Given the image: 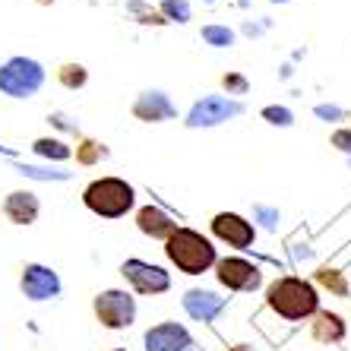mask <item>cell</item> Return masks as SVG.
<instances>
[{"label":"cell","mask_w":351,"mask_h":351,"mask_svg":"<svg viewBox=\"0 0 351 351\" xmlns=\"http://www.w3.org/2000/svg\"><path fill=\"white\" fill-rule=\"evenodd\" d=\"M266 307L288 323H304L319 311L317 288L301 276H278L266 288Z\"/></svg>","instance_id":"cell-1"},{"label":"cell","mask_w":351,"mask_h":351,"mask_svg":"<svg viewBox=\"0 0 351 351\" xmlns=\"http://www.w3.org/2000/svg\"><path fill=\"white\" fill-rule=\"evenodd\" d=\"M82 206L98 219L114 221L123 219L127 213H133L136 190H133L130 180L117 178V174H105V178H95L82 187Z\"/></svg>","instance_id":"cell-2"},{"label":"cell","mask_w":351,"mask_h":351,"mask_svg":"<svg viewBox=\"0 0 351 351\" xmlns=\"http://www.w3.org/2000/svg\"><path fill=\"white\" fill-rule=\"evenodd\" d=\"M165 256L171 266H178V272L184 276H203V272L215 269L219 254H215V244L206 234H199L196 228H180L174 231L168 241H165Z\"/></svg>","instance_id":"cell-3"},{"label":"cell","mask_w":351,"mask_h":351,"mask_svg":"<svg viewBox=\"0 0 351 351\" xmlns=\"http://www.w3.org/2000/svg\"><path fill=\"white\" fill-rule=\"evenodd\" d=\"M48 82V70L38 58H25V54H13L0 64V95L13 98V101H25L35 98Z\"/></svg>","instance_id":"cell-4"},{"label":"cell","mask_w":351,"mask_h":351,"mask_svg":"<svg viewBox=\"0 0 351 351\" xmlns=\"http://www.w3.org/2000/svg\"><path fill=\"white\" fill-rule=\"evenodd\" d=\"M92 313L105 329L121 332L136 323V298L130 288H105L92 298Z\"/></svg>","instance_id":"cell-5"},{"label":"cell","mask_w":351,"mask_h":351,"mask_svg":"<svg viewBox=\"0 0 351 351\" xmlns=\"http://www.w3.org/2000/svg\"><path fill=\"white\" fill-rule=\"evenodd\" d=\"M19 294L32 304L58 301L64 294L60 272L54 266H45V263H23V269H19Z\"/></svg>","instance_id":"cell-6"},{"label":"cell","mask_w":351,"mask_h":351,"mask_svg":"<svg viewBox=\"0 0 351 351\" xmlns=\"http://www.w3.org/2000/svg\"><path fill=\"white\" fill-rule=\"evenodd\" d=\"M121 276L130 285V291L143 294V298H156V294H165L171 288V272L165 266H156V263L139 260V256L121 263Z\"/></svg>","instance_id":"cell-7"},{"label":"cell","mask_w":351,"mask_h":351,"mask_svg":"<svg viewBox=\"0 0 351 351\" xmlns=\"http://www.w3.org/2000/svg\"><path fill=\"white\" fill-rule=\"evenodd\" d=\"M237 114H244L241 101H231L225 95H206L187 111V121L184 123H187L190 130H199V127H219V123L231 121Z\"/></svg>","instance_id":"cell-8"},{"label":"cell","mask_w":351,"mask_h":351,"mask_svg":"<svg viewBox=\"0 0 351 351\" xmlns=\"http://www.w3.org/2000/svg\"><path fill=\"white\" fill-rule=\"evenodd\" d=\"M215 278L228 291H256L263 285L260 266H254L250 260H241V256H225L215 263Z\"/></svg>","instance_id":"cell-9"},{"label":"cell","mask_w":351,"mask_h":351,"mask_svg":"<svg viewBox=\"0 0 351 351\" xmlns=\"http://www.w3.org/2000/svg\"><path fill=\"white\" fill-rule=\"evenodd\" d=\"M209 228H213V234L219 237L221 244L237 247V250H247V247H254V241H256V225L254 221H247L244 215H237V213L213 215Z\"/></svg>","instance_id":"cell-10"},{"label":"cell","mask_w":351,"mask_h":351,"mask_svg":"<svg viewBox=\"0 0 351 351\" xmlns=\"http://www.w3.org/2000/svg\"><path fill=\"white\" fill-rule=\"evenodd\" d=\"M0 213H3V219H7L10 225L29 228L41 215V199H38V193H32L29 187L10 190V193L3 196V203H0Z\"/></svg>","instance_id":"cell-11"},{"label":"cell","mask_w":351,"mask_h":351,"mask_svg":"<svg viewBox=\"0 0 351 351\" xmlns=\"http://www.w3.org/2000/svg\"><path fill=\"white\" fill-rule=\"evenodd\" d=\"M143 345L146 351H193V335L187 329L174 323V319H165V323H156L149 326L146 335H143Z\"/></svg>","instance_id":"cell-12"},{"label":"cell","mask_w":351,"mask_h":351,"mask_svg":"<svg viewBox=\"0 0 351 351\" xmlns=\"http://www.w3.org/2000/svg\"><path fill=\"white\" fill-rule=\"evenodd\" d=\"M130 111H133V117L143 123H165V121H174V117H178V108L171 105V98L165 95L162 89L139 92Z\"/></svg>","instance_id":"cell-13"},{"label":"cell","mask_w":351,"mask_h":351,"mask_svg":"<svg viewBox=\"0 0 351 351\" xmlns=\"http://www.w3.org/2000/svg\"><path fill=\"white\" fill-rule=\"evenodd\" d=\"M180 304H184L187 317H193L196 323H213V319L225 311L228 301L219 298L215 291H206V288H190V291L180 298Z\"/></svg>","instance_id":"cell-14"},{"label":"cell","mask_w":351,"mask_h":351,"mask_svg":"<svg viewBox=\"0 0 351 351\" xmlns=\"http://www.w3.org/2000/svg\"><path fill=\"white\" fill-rule=\"evenodd\" d=\"M136 228H139V234L152 237V241H168L178 231V221L165 213V209L149 203L143 209H136Z\"/></svg>","instance_id":"cell-15"},{"label":"cell","mask_w":351,"mask_h":351,"mask_svg":"<svg viewBox=\"0 0 351 351\" xmlns=\"http://www.w3.org/2000/svg\"><path fill=\"white\" fill-rule=\"evenodd\" d=\"M311 335L317 342L323 345H339L348 335V326H345V319L332 311H317L313 313V323H311Z\"/></svg>","instance_id":"cell-16"},{"label":"cell","mask_w":351,"mask_h":351,"mask_svg":"<svg viewBox=\"0 0 351 351\" xmlns=\"http://www.w3.org/2000/svg\"><path fill=\"white\" fill-rule=\"evenodd\" d=\"M32 156L48 165H64L73 158V146L60 136H38L32 139Z\"/></svg>","instance_id":"cell-17"},{"label":"cell","mask_w":351,"mask_h":351,"mask_svg":"<svg viewBox=\"0 0 351 351\" xmlns=\"http://www.w3.org/2000/svg\"><path fill=\"white\" fill-rule=\"evenodd\" d=\"M108 156H111V149H108L105 143H98V139H92V136L76 139L73 158H76V165H80V168H95V165H101Z\"/></svg>","instance_id":"cell-18"},{"label":"cell","mask_w":351,"mask_h":351,"mask_svg":"<svg viewBox=\"0 0 351 351\" xmlns=\"http://www.w3.org/2000/svg\"><path fill=\"white\" fill-rule=\"evenodd\" d=\"M13 171H16L19 178L45 180V184H60V180L73 178L70 171H60V168H51V165H29V162H16V158H13Z\"/></svg>","instance_id":"cell-19"},{"label":"cell","mask_w":351,"mask_h":351,"mask_svg":"<svg viewBox=\"0 0 351 351\" xmlns=\"http://www.w3.org/2000/svg\"><path fill=\"white\" fill-rule=\"evenodd\" d=\"M54 76H58V82L64 86L66 92H80V89H86V86H89V70H86L82 64H76V60L60 64Z\"/></svg>","instance_id":"cell-20"},{"label":"cell","mask_w":351,"mask_h":351,"mask_svg":"<svg viewBox=\"0 0 351 351\" xmlns=\"http://www.w3.org/2000/svg\"><path fill=\"white\" fill-rule=\"evenodd\" d=\"M317 282L323 288H329L332 294H339V298H345L348 294V282H345V272L332 269V266H319L317 269Z\"/></svg>","instance_id":"cell-21"},{"label":"cell","mask_w":351,"mask_h":351,"mask_svg":"<svg viewBox=\"0 0 351 351\" xmlns=\"http://www.w3.org/2000/svg\"><path fill=\"white\" fill-rule=\"evenodd\" d=\"M158 13H162L168 23H190V16H193V10H190L187 0H162L158 3Z\"/></svg>","instance_id":"cell-22"},{"label":"cell","mask_w":351,"mask_h":351,"mask_svg":"<svg viewBox=\"0 0 351 351\" xmlns=\"http://www.w3.org/2000/svg\"><path fill=\"white\" fill-rule=\"evenodd\" d=\"M203 41L206 45H213V48H231L234 45V32H231L228 25H219V23H209L203 25Z\"/></svg>","instance_id":"cell-23"},{"label":"cell","mask_w":351,"mask_h":351,"mask_svg":"<svg viewBox=\"0 0 351 351\" xmlns=\"http://www.w3.org/2000/svg\"><path fill=\"white\" fill-rule=\"evenodd\" d=\"M260 114H263V121L272 123V127H291V123H294V114L288 111V108H282V105H269V108H263Z\"/></svg>","instance_id":"cell-24"},{"label":"cell","mask_w":351,"mask_h":351,"mask_svg":"<svg viewBox=\"0 0 351 351\" xmlns=\"http://www.w3.org/2000/svg\"><path fill=\"white\" fill-rule=\"evenodd\" d=\"M48 123H51V127H54V130H60V133H70V136L82 139V133H80V123H76L70 114H64V111H51V114H48Z\"/></svg>","instance_id":"cell-25"},{"label":"cell","mask_w":351,"mask_h":351,"mask_svg":"<svg viewBox=\"0 0 351 351\" xmlns=\"http://www.w3.org/2000/svg\"><path fill=\"white\" fill-rule=\"evenodd\" d=\"M221 86H225L228 95H247V89H250V82H247L241 73H225L221 76Z\"/></svg>","instance_id":"cell-26"},{"label":"cell","mask_w":351,"mask_h":351,"mask_svg":"<svg viewBox=\"0 0 351 351\" xmlns=\"http://www.w3.org/2000/svg\"><path fill=\"white\" fill-rule=\"evenodd\" d=\"M254 219L256 221H263V228H269V231H276L278 228V209H269V206H254Z\"/></svg>","instance_id":"cell-27"},{"label":"cell","mask_w":351,"mask_h":351,"mask_svg":"<svg viewBox=\"0 0 351 351\" xmlns=\"http://www.w3.org/2000/svg\"><path fill=\"white\" fill-rule=\"evenodd\" d=\"M313 114H317L319 121H326V123H335V121H345V117H348L342 108H335V105H317L313 108Z\"/></svg>","instance_id":"cell-28"},{"label":"cell","mask_w":351,"mask_h":351,"mask_svg":"<svg viewBox=\"0 0 351 351\" xmlns=\"http://www.w3.org/2000/svg\"><path fill=\"white\" fill-rule=\"evenodd\" d=\"M332 146L339 149V152H348L351 156V130H335L332 133Z\"/></svg>","instance_id":"cell-29"},{"label":"cell","mask_w":351,"mask_h":351,"mask_svg":"<svg viewBox=\"0 0 351 351\" xmlns=\"http://www.w3.org/2000/svg\"><path fill=\"white\" fill-rule=\"evenodd\" d=\"M38 7H51V3H58V0H35Z\"/></svg>","instance_id":"cell-30"},{"label":"cell","mask_w":351,"mask_h":351,"mask_svg":"<svg viewBox=\"0 0 351 351\" xmlns=\"http://www.w3.org/2000/svg\"><path fill=\"white\" fill-rule=\"evenodd\" d=\"M231 351H250V348H247V345H237V348H231Z\"/></svg>","instance_id":"cell-31"},{"label":"cell","mask_w":351,"mask_h":351,"mask_svg":"<svg viewBox=\"0 0 351 351\" xmlns=\"http://www.w3.org/2000/svg\"><path fill=\"white\" fill-rule=\"evenodd\" d=\"M111 351H123V348H111Z\"/></svg>","instance_id":"cell-32"}]
</instances>
